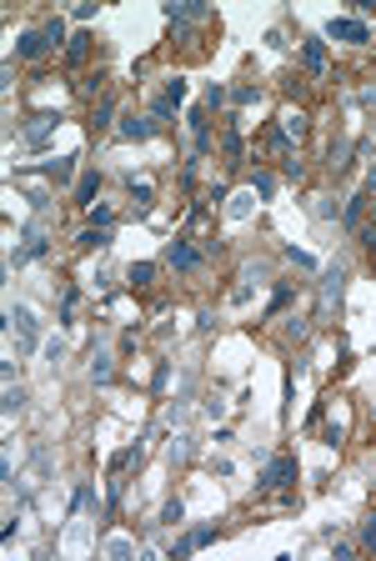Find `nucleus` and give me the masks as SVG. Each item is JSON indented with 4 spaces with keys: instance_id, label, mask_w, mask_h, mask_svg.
<instances>
[{
    "instance_id": "1",
    "label": "nucleus",
    "mask_w": 376,
    "mask_h": 561,
    "mask_svg": "<svg viewBox=\"0 0 376 561\" xmlns=\"http://www.w3.org/2000/svg\"><path fill=\"white\" fill-rule=\"evenodd\" d=\"M286 481H296V461H291V456H276V461H271L261 477H256V486H261V491H281Z\"/></svg>"
},
{
    "instance_id": "2",
    "label": "nucleus",
    "mask_w": 376,
    "mask_h": 561,
    "mask_svg": "<svg viewBox=\"0 0 376 561\" xmlns=\"http://www.w3.org/2000/svg\"><path fill=\"white\" fill-rule=\"evenodd\" d=\"M165 261H171L176 271H196L201 266V251L191 241H171V246H165Z\"/></svg>"
},
{
    "instance_id": "3",
    "label": "nucleus",
    "mask_w": 376,
    "mask_h": 561,
    "mask_svg": "<svg viewBox=\"0 0 376 561\" xmlns=\"http://www.w3.org/2000/svg\"><path fill=\"white\" fill-rule=\"evenodd\" d=\"M326 35H331V40H366L371 30L361 26V20H337V15H331V20H326Z\"/></svg>"
},
{
    "instance_id": "4",
    "label": "nucleus",
    "mask_w": 376,
    "mask_h": 561,
    "mask_svg": "<svg viewBox=\"0 0 376 561\" xmlns=\"http://www.w3.org/2000/svg\"><path fill=\"white\" fill-rule=\"evenodd\" d=\"M206 542H216V526H196L191 536H181L171 556H191V551H196V546H206Z\"/></svg>"
},
{
    "instance_id": "5",
    "label": "nucleus",
    "mask_w": 376,
    "mask_h": 561,
    "mask_svg": "<svg viewBox=\"0 0 376 561\" xmlns=\"http://www.w3.org/2000/svg\"><path fill=\"white\" fill-rule=\"evenodd\" d=\"M20 55H26V60H35V55H46L51 51V40H46V30H26V35H20V46H15Z\"/></svg>"
},
{
    "instance_id": "6",
    "label": "nucleus",
    "mask_w": 376,
    "mask_h": 561,
    "mask_svg": "<svg viewBox=\"0 0 376 561\" xmlns=\"http://www.w3.org/2000/svg\"><path fill=\"white\" fill-rule=\"evenodd\" d=\"M96 190H100V170H86V176L75 181V201L80 206H96Z\"/></svg>"
},
{
    "instance_id": "7",
    "label": "nucleus",
    "mask_w": 376,
    "mask_h": 561,
    "mask_svg": "<svg viewBox=\"0 0 376 561\" xmlns=\"http://www.w3.org/2000/svg\"><path fill=\"white\" fill-rule=\"evenodd\" d=\"M301 60H306V71H326V46H321V40H306V46H301Z\"/></svg>"
},
{
    "instance_id": "8",
    "label": "nucleus",
    "mask_w": 376,
    "mask_h": 561,
    "mask_svg": "<svg viewBox=\"0 0 376 561\" xmlns=\"http://www.w3.org/2000/svg\"><path fill=\"white\" fill-rule=\"evenodd\" d=\"M341 286H346V276H341V271H326V276H321V306L341 301Z\"/></svg>"
},
{
    "instance_id": "9",
    "label": "nucleus",
    "mask_w": 376,
    "mask_h": 561,
    "mask_svg": "<svg viewBox=\"0 0 376 561\" xmlns=\"http://www.w3.org/2000/svg\"><path fill=\"white\" fill-rule=\"evenodd\" d=\"M10 321H15V331H20V341H26V346H35V316L20 306V311H10Z\"/></svg>"
},
{
    "instance_id": "10",
    "label": "nucleus",
    "mask_w": 376,
    "mask_h": 561,
    "mask_svg": "<svg viewBox=\"0 0 376 561\" xmlns=\"http://www.w3.org/2000/svg\"><path fill=\"white\" fill-rule=\"evenodd\" d=\"M71 170H75V156H60V161H46V176L60 186V181H71Z\"/></svg>"
},
{
    "instance_id": "11",
    "label": "nucleus",
    "mask_w": 376,
    "mask_h": 561,
    "mask_svg": "<svg viewBox=\"0 0 376 561\" xmlns=\"http://www.w3.org/2000/svg\"><path fill=\"white\" fill-rule=\"evenodd\" d=\"M120 136H125V141H145V136H151V121H136V116L120 121Z\"/></svg>"
},
{
    "instance_id": "12",
    "label": "nucleus",
    "mask_w": 376,
    "mask_h": 561,
    "mask_svg": "<svg viewBox=\"0 0 376 561\" xmlns=\"http://www.w3.org/2000/svg\"><path fill=\"white\" fill-rule=\"evenodd\" d=\"M51 125H55V116H35V121L26 125V141H46V136H51Z\"/></svg>"
},
{
    "instance_id": "13",
    "label": "nucleus",
    "mask_w": 376,
    "mask_h": 561,
    "mask_svg": "<svg viewBox=\"0 0 376 561\" xmlns=\"http://www.w3.org/2000/svg\"><path fill=\"white\" fill-rule=\"evenodd\" d=\"M86 51H91V35H71V40H66V55L75 60V66L86 60Z\"/></svg>"
},
{
    "instance_id": "14",
    "label": "nucleus",
    "mask_w": 376,
    "mask_h": 561,
    "mask_svg": "<svg viewBox=\"0 0 376 561\" xmlns=\"http://www.w3.org/2000/svg\"><path fill=\"white\" fill-rule=\"evenodd\" d=\"M111 116H116V100H100V105H96V116H91V125H96V131H106Z\"/></svg>"
},
{
    "instance_id": "15",
    "label": "nucleus",
    "mask_w": 376,
    "mask_h": 561,
    "mask_svg": "<svg viewBox=\"0 0 376 561\" xmlns=\"http://www.w3.org/2000/svg\"><path fill=\"white\" fill-rule=\"evenodd\" d=\"M366 190H361V196H351V206H346V226H361V211H366Z\"/></svg>"
},
{
    "instance_id": "16",
    "label": "nucleus",
    "mask_w": 376,
    "mask_h": 561,
    "mask_svg": "<svg viewBox=\"0 0 376 561\" xmlns=\"http://www.w3.org/2000/svg\"><path fill=\"white\" fill-rule=\"evenodd\" d=\"M131 280H136V286H151V280H156V266H151V261H136V266H131Z\"/></svg>"
},
{
    "instance_id": "17",
    "label": "nucleus",
    "mask_w": 376,
    "mask_h": 561,
    "mask_svg": "<svg viewBox=\"0 0 376 561\" xmlns=\"http://www.w3.org/2000/svg\"><path fill=\"white\" fill-rule=\"evenodd\" d=\"M91 496H96V486H91V481H80V486H75V496H71V511L91 506Z\"/></svg>"
},
{
    "instance_id": "18",
    "label": "nucleus",
    "mask_w": 376,
    "mask_h": 561,
    "mask_svg": "<svg viewBox=\"0 0 376 561\" xmlns=\"http://www.w3.org/2000/svg\"><path fill=\"white\" fill-rule=\"evenodd\" d=\"M171 111H176V100H151V121H171Z\"/></svg>"
},
{
    "instance_id": "19",
    "label": "nucleus",
    "mask_w": 376,
    "mask_h": 561,
    "mask_svg": "<svg viewBox=\"0 0 376 561\" xmlns=\"http://www.w3.org/2000/svg\"><path fill=\"white\" fill-rule=\"evenodd\" d=\"M286 306H291V286H276V291H271V316L286 311Z\"/></svg>"
},
{
    "instance_id": "20",
    "label": "nucleus",
    "mask_w": 376,
    "mask_h": 561,
    "mask_svg": "<svg viewBox=\"0 0 376 561\" xmlns=\"http://www.w3.org/2000/svg\"><path fill=\"white\" fill-rule=\"evenodd\" d=\"M271 190H276V176H271V170H256V196H271Z\"/></svg>"
},
{
    "instance_id": "21",
    "label": "nucleus",
    "mask_w": 376,
    "mask_h": 561,
    "mask_svg": "<svg viewBox=\"0 0 376 561\" xmlns=\"http://www.w3.org/2000/svg\"><path fill=\"white\" fill-rule=\"evenodd\" d=\"M91 376H96V381H111V361L96 356V361H91Z\"/></svg>"
},
{
    "instance_id": "22",
    "label": "nucleus",
    "mask_w": 376,
    "mask_h": 561,
    "mask_svg": "<svg viewBox=\"0 0 376 561\" xmlns=\"http://www.w3.org/2000/svg\"><path fill=\"white\" fill-rule=\"evenodd\" d=\"M226 156H231V161H241V156H246V145H241V136H236V131L226 136Z\"/></svg>"
},
{
    "instance_id": "23",
    "label": "nucleus",
    "mask_w": 376,
    "mask_h": 561,
    "mask_svg": "<svg viewBox=\"0 0 376 561\" xmlns=\"http://www.w3.org/2000/svg\"><path fill=\"white\" fill-rule=\"evenodd\" d=\"M181 516H186V511H181V501H165V511H161V522H171V526H181Z\"/></svg>"
},
{
    "instance_id": "24",
    "label": "nucleus",
    "mask_w": 376,
    "mask_h": 561,
    "mask_svg": "<svg viewBox=\"0 0 376 561\" xmlns=\"http://www.w3.org/2000/svg\"><path fill=\"white\" fill-rule=\"evenodd\" d=\"M46 40H51V51H55L60 40H66V26H60V20H51V26H46Z\"/></svg>"
},
{
    "instance_id": "25",
    "label": "nucleus",
    "mask_w": 376,
    "mask_h": 561,
    "mask_svg": "<svg viewBox=\"0 0 376 561\" xmlns=\"http://www.w3.org/2000/svg\"><path fill=\"white\" fill-rule=\"evenodd\" d=\"M361 546H366V551H376V516H371V522L361 526Z\"/></svg>"
},
{
    "instance_id": "26",
    "label": "nucleus",
    "mask_w": 376,
    "mask_h": 561,
    "mask_svg": "<svg viewBox=\"0 0 376 561\" xmlns=\"http://www.w3.org/2000/svg\"><path fill=\"white\" fill-rule=\"evenodd\" d=\"M96 226H100V231L116 226V211H111V206H96Z\"/></svg>"
},
{
    "instance_id": "27",
    "label": "nucleus",
    "mask_w": 376,
    "mask_h": 561,
    "mask_svg": "<svg viewBox=\"0 0 376 561\" xmlns=\"http://www.w3.org/2000/svg\"><path fill=\"white\" fill-rule=\"evenodd\" d=\"M186 96V80H165V100H181Z\"/></svg>"
}]
</instances>
